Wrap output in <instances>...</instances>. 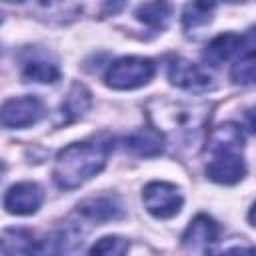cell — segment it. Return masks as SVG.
<instances>
[{"instance_id":"cell-1","label":"cell","mask_w":256,"mask_h":256,"mask_svg":"<svg viewBox=\"0 0 256 256\" xmlns=\"http://www.w3.org/2000/svg\"><path fill=\"white\" fill-rule=\"evenodd\" d=\"M148 116L164 138H170L174 144L194 154L202 146L210 108L202 102L152 98L148 104Z\"/></svg>"},{"instance_id":"cell-2","label":"cell","mask_w":256,"mask_h":256,"mask_svg":"<svg viewBox=\"0 0 256 256\" xmlns=\"http://www.w3.org/2000/svg\"><path fill=\"white\" fill-rule=\"evenodd\" d=\"M114 148L110 134L100 132L88 140L68 144L62 148L54 162V182L62 190H74L102 172Z\"/></svg>"},{"instance_id":"cell-3","label":"cell","mask_w":256,"mask_h":256,"mask_svg":"<svg viewBox=\"0 0 256 256\" xmlns=\"http://www.w3.org/2000/svg\"><path fill=\"white\" fill-rule=\"evenodd\" d=\"M242 146H244V136L236 124L226 122L218 126L210 138L212 160L206 164V176L212 182L224 186H232L240 182L246 174Z\"/></svg>"},{"instance_id":"cell-4","label":"cell","mask_w":256,"mask_h":256,"mask_svg":"<svg viewBox=\"0 0 256 256\" xmlns=\"http://www.w3.org/2000/svg\"><path fill=\"white\" fill-rule=\"evenodd\" d=\"M156 64L144 56H122L106 70V84L114 90H136L152 80Z\"/></svg>"},{"instance_id":"cell-5","label":"cell","mask_w":256,"mask_h":256,"mask_svg":"<svg viewBox=\"0 0 256 256\" xmlns=\"http://www.w3.org/2000/svg\"><path fill=\"white\" fill-rule=\"evenodd\" d=\"M142 202L154 218L166 220L180 212L184 198L180 190L170 182H150L144 186Z\"/></svg>"},{"instance_id":"cell-6","label":"cell","mask_w":256,"mask_h":256,"mask_svg":"<svg viewBox=\"0 0 256 256\" xmlns=\"http://www.w3.org/2000/svg\"><path fill=\"white\" fill-rule=\"evenodd\" d=\"M168 80L174 86L194 94H202L214 88L210 74L186 58H172V62L168 64Z\"/></svg>"},{"instance_id":"cell-7","label":"cell","mask_w":256,"mask_h":256,"mask_svg":"<svg viewBox=\"0 0 256 256\" xmlns=\"http://www.w3.org/2000/svg\"><path fill=\"white\" fill-rule=\"evenodd\" d=\"M44 116V104L36 96L10 98L2 106L4 128H26L36 124Z\"/></svg>"},{"instance_id":"cell-8","label":"cell","mask_w":256,"mask_h":256,"mask_svg":"<svg viewBox=\"0 0 256 256\" xmlns=\"http://www.w3.org/2000/svg\"><path fill=\"white\" fill-rule=\"evenodd\" d=\"M44 200V192L36 182H18L8 188L4 196V208L16 216L34 214Z\"/></svg>"},{"instance_id":"cell-9","label":"cell","mask_w":256,"mask_h":256,"mask_svg":"<svg viewBox=\"0 0 256 256\" xmlns=\"http://www.w3.org/2000/svg\"><path fill=\"white\" fill-rule=\"evenodd\" d=\"M22 80L38 84H54L60 78V68L46 52H28L22 60Z\"/></svg>"},{"instance_id":"cell-10","label":"cell","mask_w":256,"mask_h":256,"mask_svg":"<svg viewBox=\"0 0 256 256\" xmlns=\"http://www.w3.org/2000/svg\"><path fill=\"white\" fill-rule=\"evenodd\" d=\"M78 214L92 222H108V220H118L124 214L122 202L118 196L112 194H102V196H92L86 198L78 204Z\"/></svg>"},{"instance_id":"cell-11","label":"cell","mask_w":256,"mask_h":256,"mask_svg":"<svg viewBox=\"0 0 256 256\" xmlns=\"http://www.w3.org/2000/svg\"><path fill=\"white\" fill-rule=\"evenodd\" d=\"M242 42L244 38L234 34V32H224V34H218L216 38H212L202 54L204 62H208L210 66H222L224 62H228L240 48H242Z\"/></svg>"},{"instance_id":"cell-12","label":"cell","mask_w":256,"mask_h":256,"mask_svg":"<svg viewBox=\"0 0 256 256\" xmlns=\"http://www.w3.org/2000/svg\"><path fill=\"white\" fill-rule=\"evenodd\" d=\"M82 12L80 0H38L36 14L38 18L50 24H66L72 22Z\"/></svg>"},{"instance_id":"cell-13","label":"cell","mask_w":256,"mask_h":256,"mask_svg":"<svg viewBox=\"0 0 256 256\" xmlns=\"http://www.w3.org/2000/svg\"><path fill=\"white\" fill-rule=\"evenodd\" d=\"M126 148L138 156H158L164 152L166 138L158 128H140L126 136Z\"/></svg>"},{"instance_id":"cell-14","label":"cell","mask_w":256,"mask_h":256,"mask_svg":"<svg viewBox=\"0 0 256 256\" xmlns=\"http://www.w3.org/2000/svg\"><path fill=\"white\" fill-rule=\"evenodd\" d=\"M216 238H218V224L210 216L198 214L182 234V244L186 248H202L216 242Z\"/></svg>"},{"instance_id":"cell-15","label":"cell","mask_w":256,"mask_h":256,"mask_svg":"<svg viewBox=\"0 0 256 256\" xmlns=\"http://www.w3.org/2000/svg\"><path fill=\"white\" fill-rule=\"evenodd\" d=\"M172 2L170 0H148L136 8V18L152 30H166L172 20Z\"/></svg>"},{"instance_id":"cell-16","label":"cell","mask_w":256,"mask_h":256,"mask_svg":"<svg viewBox=\"0 0 256 256\" xmlns=\"http://www.w3.org/2000/svg\"><path fill=\"white\" fill-rule=\"evenodd\" d=\"M92 106V94L88 92V88L80 82H74L68 96L64 98L62 106H60V122L62 124H70L74 120H78L88 108Z\"/></svg>"},{"instance_id":"cell-17","label":"cell","mask_w":256,"mask_h":256,"mask_svg":"<svg viewBox=\"0 0 256 256\" xmlns=\"http://www.w3.org/2000/svg\"><path fill=\"white\" fill-rule=\"evenodd\" d=\"M216 0H190L182 12V24L186 30H196L212 20Z\"/></svg>"},{"instance_id":"cell-18","label":"cell","mask_w":256,"mask_h":256,"mask_svg":"<svg viewBox=\"0 0 256 256\" xmlns=\"http://www.w3.org/2000/svg\"><path fill=\"white\" fill-rule=\"evenodd\" d=\"M40 240H34L32 232L28 230H6L2 236V252L14 254V252H38Z\"/></svg>"},{"instance_id":"cell-19","label":"cell","mask_w":256,"mask_h":256,"mask_svg":"<svg viewBox=\"0 0 256 256\" xmlns=\"http://www.w3.org/2000/svg\"><path fill=\"white\" fill-rule=\"evenodd\" d=\"M230 78L236 84H256V50L244 54L230 70Z\"/></svg>"},{"instance_id":"cell-20","label":"cell","mask_w":256,"mask_h":256,"mask_svg":"<svg viewBox=\"0 0 256 256\" xmlns=\"http://www.w3.org/2000/svg\"><path fill=\"white\" fill-rule=\"evenodd\" d=\"M128 250V240L120 236H104L100 238L92 248L90 254H102V256H120Z\"/></svg>"},{"instance_id":"cell-21","label":"cell","mask_w":256,"mask_h":256,"mask_svg":"<svg viewBox=\"0 0 256 256\" xmlns=\"http://www.w3.org/2000/svg\"><path fill=\"white\" fill-rule=\"evenodd\" d=\"M126 6V0H104L102 2V16H114Z\"/></svg>"},{"instance_id":"cell-22","label":"cell","mask_w":256,"mask_h":256,"mask_svg":"<svg viewBox=\"0 0 256 256\" xmlns=\"http://www.w3.org/2000/svg\"><path fill=\"white\" fill-rule=\"evenodd\" d=\"M244 120H246V126L250 128L252 134H256V106L248 108L246 114H244Z\"/></svg>"},{"instance_id":"cell-23","label":"cell","mask_w":256,"mask_h":256,"mask_svg":"<svg viewBox=\"0 0 256 256\" xmlns=\"http://www.w3.org/2000/svg\"><path fill=\"white\" fill-rule=\"evenodd\" d=\"M244 40H246V44H248L252 50H256V26H252V28L246 32V38H244Z\"/></svg>"},{"instance_id":"cell-24","label":"cell","mask_w":256,"mask_h":256,"mask_svg":"<svg viewBox=\"0 0 256 256\" xmlns=\"http://www.w3.org/2000/svg\"><path fill=\"white\" fill-rule=\"evenodd\" d=\"M248 220H250V224L256 228V202L252 204V208H250V212H248Z\"/></svg>"},{"instance_id":"cell-25","label":"cell","mask_w":256,"mask_h":256,"mask_svg":"<svg viewBox=\"0 0 256 256\" xmlns=\"http://www.w3.org/2000/svg\"><path fill=\"white\" fill-rule=\"evenodd\" d=\"M8 4H20V2H24V0H6Z\"/></svg>"},{"instance_id":"cell-26","label":"cell","mask_w":256,"mask_h":256,"mask_svg":"<svg viewBox=\"0 0 256 256\" xmlns=\"http://www.w3.org/2000/svg\"><path fill=\"white\" fill-rule=\"evenodd\" d=\"M230 2H236V0H230Z\"/></svg>"}]
</instances>
